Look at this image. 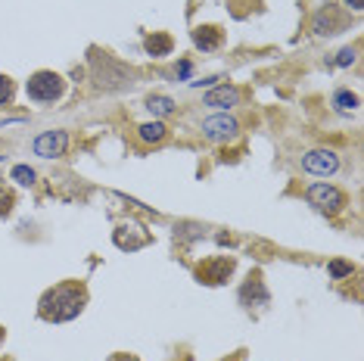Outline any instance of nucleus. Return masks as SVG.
Wrapping results in <instances>:
<instances>
[{
    "label": "nucleus",
    "instance_id": "f257e3e1",
    "mask_svg": "<svg viewBox=\"0 0 364 361\" xmlns=\"http://www.w3.org/2000/svg\"><path fill=\"white\" fill-rule=\"evenodd\" d=\"M85 302H87V293L78 284H60L41 299V315L47 321H69V318H75L85 308Z\"/></svg>",
    "mask_w": 364,
    "mask_h": 361
},
{
    "label": "nucleus",
    "instance_id": "f03ea898",
    "mask_svg": "<svg viewBox=\"0 0 364 361\" xmlns=\"http://www.w3.org/2000/svg\"><path fill=\"white\" fill-rule=\"evenodd\" d=\"M63 90H65V81L56 75V72H38V75H31V81H28V97L38 103L60 100Z\"/></svg>",
    "mask_w": 364,
    "mask_h": 361
},
{
    "label": "nucleus",
    "instance_id": "7ed1b4c3",
    "mask_svg": "<svg viewBox=\"0 0 364 361\" xmlns=\"http://www.w3.org/2000/svg\"><path fill=\"white\" fill-rule=\"evenodd\" d=\"M302 168L309 171V175L327 178V175H336L339 159H336V153H330V150H311L302 156Z\"/></svg>",
    "mask_w": 364,
    "mask_h": 361
},
{
    "label": "nucleus",
    "instance_id": "20e7f679",
    "mask_svg": "<svg viewBox=\"0 0 364 361\" xmlns=\"http://www.w3.org/2000/svg\"><path fill=\"white\" fill-rule=\"evenodd\" d=\"M309 203L314 209L327 212V215H333V212L343 209V193L336 190V187H327V184H314L309 190Z\"/></svg>",
    "mask_w": 364,
    "mask_h": 361
},
{
    "label": "nucleus",
    "instance_id": "39448f33",
    "mask_svg": "<svg viewBox=\"0 0 364 361\" xmlns=\"http://www.w3.org/2000/svg\"><path fill=\"white\" fill-rule=\"evenodd\" d=\"M237 122L230 119V116H209L203 122V134L209 137V141L215 144H221V141H234L237 137Z\"/></svg>",
    "mask_w": 364,
    "mask_h": 361
},
{
    "label": "nucleus",
    "instance_id": "423d86ee",
    "mask_svg": "<svg viewBox=\"0 0 364 361\" xmlns=\"http://www.w3.org/2000/svg\"><path fill=\"white\" fill-rule=\"evenodd\" d=\"M65 144H69L65 131H44V134L35 141V153L38 156H47V159H53V156H63Z\"/></svg>",
    "mask_w": 364,
    "mask_h": 361
},
{
    "label": "nucleus",
    "instance_id": "0eeeda50",
    "mask_svg": "<svg viewBox=\"0 0 364 361\" xmlns=\"http://www.w3.org/2000/svg\"><path fill=\"white\" fill-rule=\"evenodd\" d=\"M230 271H234V262H230V259H221V262L212 259V262H205L196 274H200L203 284H225L230 277Z\"/></svg>",
    "mask_w": 364,
    "mask_h": 361
},
{
    "label": "nucleus",
    "instance_id": "6e6552de",
    "mask_svg": "<svg viewBox=\"0 0 364 361\" xmlns=\"http://www.w3.org/2000/svg\"><path fill=\"white\" fill-rule=\"evenodd\" d=\"M237 103H240V94H237V87H230V85H221L205 94V106H215V109H230V106H237Z\"/></svg>",
    "mask_w": 364,
    "mask_h": 361
},
{
    "label": "nucleus",
    "instance_id": "1a4fd4ad",
    "mask_svg": "<svg viewBox=\"0 0 364 361\" xmlns=\"http://www.w3.org/2000/svg\"><path fill=\"white\" fill-rule=\"evenodd\" d=\"M240 299L246 302V306H262L264 299H268V293H264V286H262V281H259V274H252L250 277V284L240 290Z\"/></svg>",
    "mask_w": 364,
    "mask_h": 361
},
{
    "label": "nucleus",
    "instance_id": "9d476101",
    "mask_svg": "<svg viewBox=\"0 0 364 361\" xmlns=\"http://www.w3.org/2000/svg\"><path fill=\"white\" fill-rule=\"evenodd\" d=\"M193 41H196V47H200V50H215V47L221 44V31L203 26V28L193 31Z\"/></svg>",
    "mask_w": 364,
    "mask_h": 361
},
{
    "label": "nucleus",
    "instance_id": "9b49d317",
    "mask_svg": "<svg viewBox=\"0 0 364 361\" xmlns=\"http://www.w3.org/2000/svg\"><path fill=\"white\" fill-rule=\"evenodd\" d=\"M115 243L122 246V249H137V246H144L146 243V234H131V227H119L115 231Z\"/></svg>",
    "mask_w": 364,
    "mask_h": 361
},
{
    "label": "nucleus",
    "instance_id": "f8f14e48",
    "mask_svg": "<svg viewBox=\"0 0 364 361\" xmlns=\"http://www.w3.org/2000/svg\"><path fill=\"white\" fill-rule=\"evenodd\" d=\"M168 50H171V38L168 35H150V38H146V53L162 56V53H168Z\"/></svg>",
    "mask_w": 364,
    "mask_h": 361
},
{
    "label": "nucleus",
    "instance_id": "ddd939ff",
    "mask_svg": "<svg viewBox=\"0 0 364 361\" xmlns=\"http://www.w3.org/2000/svg\"><path fill=\"white\" fill-rule=\"evenodd\" d=\"M162 137H165V125H162V122H150V125H140V141L156 144V141H162Z\"/></svg>",
    "mask_w": 364,
    "mask_h": 361
},
{
    "label": "nucleus",
    "instance_id": "4468645a",
    "mask_svg": "<svg viewBox=\"0 0 364 361\" xmlns=\"http://www.w3.org/2000/svg\"><path fill=\"white\" fill-rule=\"evenodd\" d=\"M146 106H150L156 116H168V112L175 109V103H171L168 97H150V100H146Z\"/></svg>",
    "mask_w": 364,
    "mask_h": 361
},
{
    "label": "nucleus",
    "instance_id": "2eb2a0df",
    "mask_svg": "<svg viewBox=\"0 0 364 361\" xmlns=\"http://www.w3.org/2000/svg\"><path fill=\"white\" fill-rule=\"evenodd\" d=\"M333 103L339 106V109H355V106H358V97H355V94H349V90H336Z\"/></svg>",
    "mask_w": 364,
    "mask_h": 361
},
{
    "label": "nucleus",
    "instance_id": "dca6fc26",
    "mask_svg": "<svg viewBox=\"0 0 364 361\" xmlns=\"http://www.w3.org/2000/svg\"><path fill=\"white\" fill-rule=\"evenodd\" d=\"M13 94H16L13 81H10V78H6V75H0V106H4L6 100H13Z\"/></svg>",
    "mask_w": 364,
    "mask_h": 361
},
{
    "label": "nucleus",
    "instance_id": "f3484780",
    "mask_svg": "<svg viewBox=\"0 0 364 361\" xmlns=\"http://www.w3.org/2000/svg\"><path fill=\"white\" fill-rule=\"evenodd\" d=\"M13 178L19 180V184H31V180H35V171H31L28 166H16L13 168Z\"/></svg>",
    "mask_w": 364,
    "mask_h": 361
},
{
    "label": "nucleus",
    "instance_id": "a211bd4d",
    "mask_svg": "<svg viewBox=\"0 0 364 361\" xmlns=\"http://www.w3.org/2000/svg\"><path fill=\"white\" fill-rule=\"evenodd\" d=\"M330 274H333V277H346V274H352V265H349V262H333V265H330Z\"/></svg>",
    "mask_w": 364,
    "mask_h": 361
},
{
    "label": "nucleus",
    "instance_id": "6ab92c4d",
    "mask_svg": "<svg viewBox=\"0 0 364 361\" xmlns=\"http://www.w3.org/2000/svg\"><path fill=\"white\" fill-rule=\"evenodd\" d=\"M10 206H13V196L6 193V190H0V215H4V212L10 209Z\"/></svg>",
    "mask_w": 364,
    "mask_h": 361
},
{
    "label": "nucleus",
    "instance_id": "aec40b11",
    "mask_svg": "<svg viewBox=\"0 0 364 361\" xmlns=\"http://www.w3.org/2000/svg\"><path fill=\"white\" fill-rule=\"evenodd\" d=\"M355 60V50H343V53H339V65H349Z\"/></svg>",
    "mask_w": 364,
    "mask_h": 361
},
{
    "label": "nucleus",
    "instance_id": "412c9836",
    "mask_svg": "<svg viewBox=\"0 0 364 361\" xmlns=\"http://www.w3.org/2000/svg\"><path fill=\"white\" fill-rule=\"evenodd\" d=\"M346 4H349V10H361L364 0H346Z\"/></svg>",
    "mask_w": 364,
    "mask_h": 361
},
{
    "label": "nucleus",
    "instance_id": "4be33fe9",
    "mask_svg": "<svg viewBox=\"0 0 364 361\" xmlns=\"http://www.w3.org/2000/svg\"><path fill=\"white\" fill-rule=\"evenodd\" d=\"M109 361H137V358H131V355H115V358H109Z\"/></svg>",
    "mask_w": 364,
    "mask_h": 361
},
{
    "label": "nucleus",
    "instance_id": "5701e85b",
    "mask_svg": "<svg viewBox=\"0 0 364 361\" xmlns=\"http://www.w3.org/2000/svg\"><path fill=\"white\" fill-rule=\"evenodd\" d=\"M230 361H237V358H230Z\"/></svg>",
    "mask_w": 364,
    "mask_h": 361
}]
</instances>
